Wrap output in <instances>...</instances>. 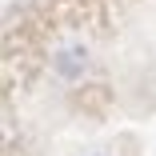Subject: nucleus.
Returning a JSON list of instances; mask_svg holds the SVG:
<instances>
[{
	"label": "nucleus",
	"instance_id": "2",
	"mask_svg": "<svg viewBox=\"0 0 156 156\" xmlns=\"http://www.w3.org/2000/svg\"><path fill=\"white\" fill-rule=\"evenodd\" d=\"M92 156H104V152H92Z\"/></svg>",
	"mask_w": 156,
	"mask_h": 156
},
{
	"label": "nucleus",
	"instance_id": "1",
	"mask_svg": "<svg viewBox=\"0 0 156 156\" xmlns=\"http://www.w3.org/2000/svg\"><path fill=\"white\" fill-rule=\"evenodd\" d=\"M88 48L84 44H64L56 56H52V72L64 80V84H80L84 76H88Z\"/></svg>",
	"mask_w": 156,
	"mask_h": 156
}]
</instances>
